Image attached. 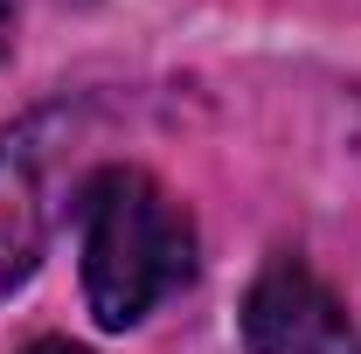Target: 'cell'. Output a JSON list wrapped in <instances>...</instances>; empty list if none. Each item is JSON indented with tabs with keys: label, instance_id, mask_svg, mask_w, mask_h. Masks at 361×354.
Segmentation results:
<instances>
[{
	"label": "cell",
	"instance_id": "cell-1",
	"mask_svg": "<svg viewBox=\"0 0 361 354\" xmlns=\"http://www.w3.org/2000/svg\"><path fill=\"white\" fill-rule=\"evenodd\" d=\"M195 271V222L139 167H104L84 188V299L97 326H139Z\"/></svg>",
	"mask_w": 361,
	"mask_h": 354
},
{
	"label": "cell",
	"instance_id": "cell-2",
	"mask_svg": "<svg viewBox=\"0 0 361 354\" xmlns=\"http://www.w3.org/2000/svg\"><path fill=\"white\" fill-rule=\"evenodd\" d=\"M243 348L250 354H361L348 306L299 257H271L243 292Z\"/></svg>",
	"mask_w": 361,
	"mask_h": 354
},
{
	"label": "cell",
	"instance_id": "cell-3",
	"mask_svg": "<svg viewBox=\"0 0 361 354\" xmlns=\"http://www.w3.org/2000/svg\"><path fill=\"white\" fill-rule=\"evenodd\" d=\"M49 243V195H42V146L35 126L0 139V292H14L42 264Z\"/></svg>",
	"mask_w": 361,
	"mask_h": 354
},
{
	"label": "cell",
	"instance_id": "cell-4",
	"mask_svg": "<svg viewBox=\"0 0 361 354\" xmlns=\"http://www.w3.org/2000/svg\"><path fill=\"white\" fill-rule=\"evenodd\" d=\"M28 354H84V348H70V341H35Z\"/></svg>",
	"mask_w": 361,
	"mask_h": 354
},
{
	"label": "cell",
	"instance_id": "cell-5",
	"mask_svg": "<svg viewBox=\"0 0 361 354\" xmlns=\"http://www.w3.org/2000/svg\"><path fill=\"white\" fill-rule=\"evenodd\" d=\"M7 49H14V14L0 7V56H7Z\"/></svg>",
	"mask_w": 361,
	"mask_h": 354
}]
</instances>
